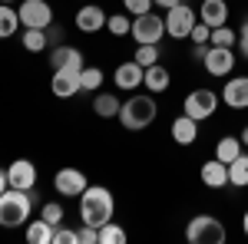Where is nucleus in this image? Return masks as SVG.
<instances>
[{"label":"nucleus","mask_w":248,"mask_h":244,"mask_svg":"<svg viewBox=\"0 0 248 244\" xmlns=\"http://www.w3.org/2000/svg\"><path fill=\"white\" fill-rule=\"evenodd\" d=\"M113 211H116V201L109 195V188L86 185V191L79 195V221L83 225L103 228L106 221H113Z\"/></svg>","instance_id":"f257e3e1"},{"label":"nucleus","mask_w":248,"mask_h":244,"mask_svg":"<svg viewBox=\"0 0 248 244\" xmlns=\"http://www.w3.org/2000/svg\"><path fill=\"white\" fill-rule=\"evenodd\" d=\"M33 211V191L7 188L0 195V228H20Z\"/></svg>","instance_id":"f03ea898"},{"label":"nucleus","mask_w":248,"mask_h":244,"mask_svg":"<svg viewBox=\"0 0 248 244\" xmlns=\"http://www.w3.org/2000/svg\"><path fill=\"white\" fill-rule=\"evenodd\" d=\"M155 113H159V106H155L153 96H129L119 109V122L129 132H139L155 122Z\"/></svg>","instance_id":"7ed1b4c3"},{"label":"nucleus","mask_w":248,"mask_h":244,"mask_svg":"<svg viewBox=\"0 0 248 244\" xmlns=\"http://www.w3.org/2000/svg\"><path fill=\"white\" fill-rule=\"evenodd\" d=\"M225 238H229L225 225L212 215H195L186 225V241L189 244H222Z\"/></svg>","instance_id":"20e7f679"},{"label":"nucleus","mask_w":248,"mask_h":244,"mask_svg":"<svg viewBox=\"0 0 248 244\" xmlns=\"http://www.w3.org/2000/svg\"><path fill=\"white\" fill-rule=\"evenodd\" d=\"M129 37L136 43H159V40L166 37V17H159V14H139L133 20V30H129Z\"/></svg>","instance_id":"39448f33"},{"label":"nucleus","mask_w":248,"mask_h":244,"mask_svg":"<svg viewBox=\"0 0 248 244\" xmlns=\"http://www.w3.org/2000/svg\"><path fill=\"white\" fill-rule=\"evenodd\" d=\"M215 109H218V96L212 93V89H192V93L186 96V102H182V113L192 115L195 122L215 115Z\"/></svg>","instance_id":"423d86ee"},{"label":"nucleus","mask_w":248,"mask_h":244,"mask_svg":"<svg viewBox=\"0 0 248 244\" xmlns=\"http://www.w3.org/2000/svg\"><path fill=\"white\" fill-rule=\"evenodd\" d=\"M192 27H195V10L189 3H179V7L166 10V33L172 40H186L192 33Z\"/></svg>","instance_id":"0eeeda50"},{"label":"nucleus","mask_w":248,"mask_h":244,"mask_svg":"<svg viewBox=\"0 0 248 244\" xmlns=\"http://www.w3.org/2000/svg\"><path fill=\"white\" fill-rule=\"evenodd\" d=\"M20 23L23 27H37V30H46L53 23V7L46 0H23L20 3Z\"/></svg>","instance_id":"6e6552de"},{"label":"nucleus","mask_w":248,"mask_h":244,"mask_svg":"<svg viewBox=\"0 0 248 244\" xmlns=\"http://www.w3.org/2000/svg\"><path fill=\"white\" fill-rule=\"evenodd\" d=\"M86 175L79 169H60L57 175H53V188H57V195H63V198H79L83 191H86Z\"/></svg>","instance_id":"1a4fd4ad"},{"label":"nucleus","mask_w":248,"mask_h":244,"mask_svg":"<svg viewBox=\"0 0 248 244\" xmlns=\"http://www.w3.org/2000/svg\"><path fill=\"white\" fill-rule=\"evenodd\" d=\"M205 73L209 76H232L235 70V50L232 46H209V53H205Z\"/></svg>","instance_id":"9d476101"},{"label":"nucleus","mask_w":248,"mask_h":244,"mask_svg":"<svg viewBox=\"0 0 248 244\" xmlns=\"http://www.w3.org/2000/svg\"><path fill=\"white\" fill-rule=\"evenodd\" d=\"M7 182H10V188L33 191V188H37V165H33L30 158H17V162H10V169H7Z\"/></svg>","instance_id":"9b49d317"},{"label":"nucleus","mask_w":248,"mask_h":244,"mask_svg":"<svg viewBox=\"0 0 248 244\" xmlns=\"http://www.w3.org/2000/svg\"><path fill=\"white\" fill-rule=\"evenodd\" d=\"M106 10L103 7H96L93 0H86L83 7L77 10V30L79 33H96V30H103L106 27Z\"/></svg>","instance_id":"f8f14e48"},{"label":"nucleus","mask_w":248,"mask_h":244,"mask_svg":"<svg viewBox=\"0 0 248 244\" xmlns=\"http://www.w3.org/2000/svg\"><path fill=\"white\" fill-rule=\"evenodd\" d=\"M222 102L229 109H248V76H232L222 89Z\"/></svg>","instance_id":"ddd939ff"},{"label":"nucleus","mask_w":248,"mask_h":244,"mask_svg":"<svg viewBox=\"0 0 248 244\" xmlns=\"http://www.w3.org/2000/svg\"><path fill=\"white\" fill-rule=\"evenodd\" d=\"M50 89L60 99H73L79 93V70H53V79H50Z\"/></svg>","instance_id":"4468645a"},{"label":"nucleus","mask_w":248,"mask_h":244,"mask_svg":"<svg viewBox=\"0 0 248 244\" xmlns=\"http://www.w3.org/2000/svg\"><path fill=\"white\" fill-rule=\"evenodd\" d=\"M142 76H146V70L136 59H129V63H119L116 66L113 83H116V89H139L142 86Z\"/></svg>","instance_id":"2eb2a0df"},{"label":"nucleus","mask_w":248,"mask_h":244,"mask_svg":"<svg viewBox=\"0 0 248 244\" xmlns=\"http://www.w3.org/2000/svg\"><path fill=\"white\" fill-rule=\"evenodd\" d=\"M50 66L53 70H83V53H79L77 46L60 43V46L50 50Z\"/></svg>","instance_id":"dca6fc26"},{"label":"nucleus","mask_w":248,"mask_h":244,"mask_svg":"<svg viewBox=\"0 0 248 244\" xmlns=\"http://www.w3.org/2000/svg\"><path fill=\"white\" fill-rule=\"evenodd\" d=\"M199 20L209 23V27H222V23H229V3H225V0H202V7H199Z\"/></svg>","instance_id":"f3484780"},{"label":"nucleus","mask_w":248,"mask_h":244,"mask_svg":"<svg viewBox=\"0 0 248 244\" xmlns=\"http://www.w3.org/2000/svg\"><path fill=\"white\" fill-rule=\"evenodd\" d=\"M202 185L205 188H225L229 185V165L218 162V158H209L202 165Z\"/></svg>","instance_id":"a211bd4d"},{"label":"nucleus","mask_w":248,"mask_h":244,"mask_svg":"<svg viewBox=\"0 0 248 244\" xmlns=\"http://www.w3.org/2000/svg\"><path fill=\"white\" fill-rule=\"evenodd\" d=\"M199 139V122L192 119V115H179L175 122H172V142H179V145H192Z\"/></svg>","instance_id":"6ab92c4d"},{"label":"nucleus","mask_w":248,"mask_h":244,"mask_svg":"<svg viewBox=\"0 0 248 244\" xmlns=\"http://www.w3.org/2000/svg\"><path fill=\"white\" fill-rule=\"evenodd\" d=\"M172 83L169 70L162 66V63H153V66H146V76H142V86L149 89V93H166Z\"/></svg>","instance_id":"aec40b11"},{"label":"nucleus","mask_w":248,"mask_h":244,"mask_svg":"<svg viewBox=\"0 0 248 244\" xmlns=\"http://www.w3.org/2000/svg\"><path fill=\"white\" fill-rule=\"evenodd\" d=\"M119 109H123V102H119L116 93H96L93 96V113L99 115V119H116Z\"/></svg>","instance_id":"412c9836"},{"label":"nucleus","mask_w":248,"mask_h":244,"mask_svg":"<svg viewBox=\"0 0 248 244\" xmlns=\"http://www.w3.org/2000/svg\"><path fill=\"white\" fill-rule=\"evenodd\" d=\"M242 149H245L242 139H235V135H222V139L215 142V158L229 165V162H235V158L242 155Z\"/></svg>","instance_id":"4be33fe9"},{"label":"nucleus","mask_w":248,"mask_h":244,"mask_svg":"<svg viewBox=\"0 0 248 244\" xmlns=\"http://www.w3.org/2000/svg\"><path fill=\"white\" fill-rule=\"evenodd\" d=\"M27 241L30 244H53V225L43 221V218L30 221V225H27Z\"/></svg>","instance_id":"5701e85b"},{"label":"nucleus","mask_w":248,"mask_h":244,"mask_svg":"<svg viewBox=\"0 0 248 244\" xmlns=\"http://www.w3.org/2000/svg\"><path fill=\"white\" fill-rule=\"evenodd\" d=\"M17 27H20V14L10 7V3H0V40L14 37Z\"/></svg>","instance_id":"b1692460"},{"label":"nucleus","mask_w":248,"mask_h":244,"mask_svg":"<svg viewBox=\"0 0 248 244\" xmlns=\"http://www.w3.org/2000/svg\"><path fill=\"white\" fill-rule=\"evenodd\" d=\"M229 185L248 188V155H245V152H242L235 162H229Z\"/></svg>","instance_id":"393cba45"},{"label":"nucleus","mask_w":248,"mask_h":244,"mask_svg":"<svg viewBox=\"0 0 248 244\" xmlns=\"http://www.w3.org/2000/svg\"><path fill=\"white\" fill-rule=\"evenodd\" d=\"M103 70L99 66H83L79 70V93H90V89H99L103 86Z\"/></svg>","instance_id":"a878e982"},{"label":"nucleus","mask_w":248,"mask_h":244,"mask_svg":"<svg viewBox=\"0 0 248 244\" xmlns=\"http://www.w3.org/2000/svg\"><path fill=\"white\" fill-rule=\"evenodd\" d=\"M50 43H46V30H37V27H27L23 30V50H30V53H40V50H46Z\"/></svg>","instance_id":"bb28decb"},{"label":"nucleus","mask_w":248,"mask_h":244,"mask_svg":"<svg viewBox=\"0 0 248 244\" xmlns=\"http://www.w3.org/2000/svg\"><path fill=\"white\" fill-rule=\"evenodd\" d=\"M209 43H212V46H235V43H238V30H232L229 23H222V27H212Z\"/></svg>","instance_id":"cd10ccee"},{"label":"nucleus","mask_w":248,"mask_h":244,"mask_svg":"<svg viewBox=\"0 0 248 244\" xmlns=\"http://www.w3.org/2000/svg\"><path fill=\"white\" fill-rule=\"evenodd\" d=\"M136 63L146 70V66H153V63H159V43H136Z\"/></svg>","instance_id":"c85d7f7f"},{"label":"nucleus","mask_w":248,"mask_h":244,"mask_svg":"<svg viewBox=\"0 0 248 244\" xmlns=\"http://www.w3.org/2000/svg\"><path fill=\"white\" fill-rule=\"evenodd\" d=\"M99 244H126V231L116 221H106V225L99 228Z\"/></svg>","instance_id":"c756f323"},{"label":"nucleus","mask_w":248,"mask_h":244,"mask_svg":"<svg viewBox=\"0 0 248 244\" xmlns=\"http://www.w3.org/2000/svg\"><path fill=\"white\" fill-rule=\"evenodd\" d=\"M106 30H109L113 37H126V33L133 30V20L126 17V14H113V17L106 20Z\"/></svg>","instance_id":"7c9ffc66"},{"label":"nucleus","mask_w":248,"mask_h":244,"mask_svg":"<svg viewBox=\"0 0 248 244\" xmlns=\"http://www.w3.org/2000/svg\"><path fill=\"white\" fill-rule=\"evenodd\" d=\"M40 218H43V221H50L53 228L63 225V205H60V201H46V205L40 208Z\"/></svg>","instance_id":"2f4dec72"},{"label":"nucleus","mask_w":248,"mask_h":244,"mask_svg":"<svg viewBox=\"0 0 248 244\" xmlns=\"http://www.w3.org/2000/svg\"><path fill=\"white\" fill-rule=\"evenodd\" d=\"M53 244H79V238H77V231H73V228L57 225V228H53Z\"/></svg>","instance_id":"473e14b6"},{"label":"nucleus","mask_w":248,"mask_h":244,"mask_svg":"<svg viewBox=\"0 0 248 244\" xmlns=\"http://www.w3.org/2000/svg\"><path fill=\"white\" fill-rule=\"evenodd\" d=\"M123 7H126L133 17H139V14H149V10H153V0H123Z\"/></svg>","instance_id":"72a5a7b5"},{"label":"nucleus","mask_w":248,"mask_h":244,"mask_svg":"<svg viewBox=\"0 0 248 244\" xmlns=\"http://www.w3.org/2000/svg\"><path fill=\"white\" fill-rule=\"evenodd\" d=\"M77 238H79V244H99V228L83 225V228L77 231Z\"/></svg>","instance_id":"f704fd0d"},{"label":"nucleus","mask_w":248,"mask_h":244,"mask_svg":"<svg viewBox=\"0 0 248 244\" xmlns=\"http://www.w3.org/2000/svg\"><path fill=\"white\" fill-rule=\"evenodd\" d=\"M189 37H192V43H209V37H212V27L199 20V23L192 27V33H189Z\"/></svg>","instance_id":"c9c22d12"},{"label":"nucleus","mask_w":248,"mask_h":244,"mask_svg":"<svg viewBox=\"0 0 248 244\" xmlns=\"http://www.w3.org/2000/svg\"><path fill=\"white\" fill-rule=\"evenodd\" d=\"M63 37H66V33H63V27L53 20V23L46 27V43H50V50H53V46H60V43H63Z\"/></svg>","instance_id":"e433bc0d"},{"label":"nucleus","mask_w":248,"mask_h":244,"mask_svg":"<svg viewBox=\"0 0 248 244\" xmlns=\"http://www.w3.org/2000/svg\"><path fill=\"white\" fill-rule=\"evenodd\" d=\"M235 46H238V53L248 59V17H245V23H242V30H238V43H235Z\"/></svg>","instance_id":"4c0bfd02"},{"label":"nucleus","mask_w":248,"mask_h":244,"mask_svg":"<svg viewBox=\"0 0 248 244\" xmlns=\"http://www.w3.org/2000/svg\"><path fill=\"white\" fill-rule=\"evenodd\" d=\"M209 46H212V43H195V50H192V59H199V63H202V59H205V53H209Z\"/></svg>","instance_id":"58836bf2"},{"label":"nucleus","mask_w":248,"mask_h":244,"mask_svg":"<svg viewBox=\"0 0 248 244\" xmlns=\"http://www.w3.org/2000/svg\"><path fill=\"white\" fill-rule=\"evenodd\" d=\"M182 0H153V7H159V10H172V7H179Z\"/></svg>","instance_id":"ea45409f"},{"label":"nucleus","mask_w":248,"mask_h":244,"mask_svg":"<svg viewBox=\"0 0 248 244\" xmlns=\"http://www.w3.org/2000/svg\"><path fill=\"white\" fill-rule=\"evenodd\" d=\"M10 188V182H7V169H0V195Z\"/></svg>","instance_id":"a19ab883"},{"label":"nucleus","mask_w":248,"mask_h":244,"mask_svg":"<svg viewBox=\"0 0 248 244\" xmlns=\"http://www.w3.org/2000/svg\"><path fill=\"white\" fill-rule=\"evenodd\" d=\"M238 139H242V145H248V126L242 129V135H238Z\"/></svg>","instance_id":"79ce46f5"},{"label":"nucleus","mask_w":248,"mask_h":244,"mask_svg":"<svg viewBox=\"0 0 248 244\" xmlns=\"http://www.w3.org/2000/svg\"><path fill=\"white\" fill-rule=\"evenodd\" d=\"M242 231L248 234V211H245V218H242Z\"/></svg>","instance_id":"37998d69"},{"label":"nucleus","mask_w":248,"mask_h":244,"mask_svg":"<svg viewBox=\"0 0 248 244\" xmlns=\"http://www.w3.org/2000/svg\"><path fill=\"white\" fill-rule=\"evenodd\" d=\"M0 3H14V0H0Z\"/></svg>","instance_id":"c03bdc74"}]
</instances>
